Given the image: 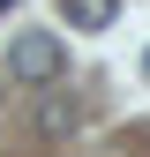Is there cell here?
<instances>
[{
  "label": "cell",
  "instance_id": "obj_1",
  "mask_svg": "<svg viewBox=\"0 0 150 157\" xmlns=\"http://www.w3.org/2000/svg\"><path fill=\"white\" fill-rule=\"evenodd\" d=\"M8 75H15L23 90H53V82L68 75V45H60L53 30H23V37L8 45Z\"/></svg>",
  "mask_w": 150,
  "mask_h": 157
},
{
  "label": "cell",
  "instance_id": "obj_4",
  "mask_svg": "<svg viewBox=\"0 0 150 157\" xmlns=\"http://www.w3.org/2000/svg\"><path fill=\"white\" fill-rule=\"evenodd\" d=\"M143 75H150V52H143Z\"/></svg>",
  "mask_w": 150,
  "mask_h": 157
},
{
  "label": "cell",
  "instance_id": "obj_3",
  "mask_svg": "<svg viewBox=\"0 0 150 157\" xmlns=\"http://www.w3.org/2000/svg\"><path fill=\"white\" fill-rule=\"evenodd\" d=\"M60 8H68V30H105L120 0H60Z\"/></svg>",
  "mask_w": 150,
  "mask_h": 157
},
{
  "label": "cell",
  "instance_id": "obj_2",
  "mask_svg": "<svg viewBox=\"0 0 150 157\" xmlns=\"http://www.w3.org/2000/svg\"><path fill=\"white\" fill-rule=\"evenodd\" d=\"M75 127H83V105H75L68 90H45V97H38V142H68Z\"/></svg>",
  "mask_w": 150,
  "mask_h": 157
}]
</instances>
